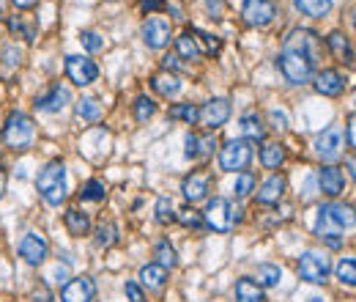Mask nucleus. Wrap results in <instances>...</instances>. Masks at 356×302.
<instances>
[{"label": "nucleus", "instance_id": "f257e3e1", "mask_svg": "<svg viewBox=\"0 0 356 302\" xmlns=\"http://www.w3.org/2000/svg\"><path fill=\"white\" fill-rule=\"evenodd\" d=\"M343 228H354V206L346 204H326L318 209V226L315 233L321 236V242H326L332 250L343 247Z\"/></svg>", "mask_w": 356, "mask_h": 302}, {"label": "nucleus", "instance_id": "f03ea898", "mask_svg": "<svg viewBox=\"0 0 356 302\" xmlns=\"http://www.w3.org/2000/svg\"><path fill=\"white\" fill-rule=\"evenodd\" d=\"M36 190L39 195L50 204V206H61L66 201V165L61 159H53L41 168L39 179H36Z\"/></svg>", "mask_w": 356, "mask_h": 302}, {"label": "nucleus", "instance_id": "7ed1b4c3", "mask_svg": "<svg viewBox=\"0 0 356 302\" xmlns=\"http://www.w3.org/2000/svg\"><path fill=\"white\" fill-rule=\"evenodd\" d=\"M33 138H36L33 118L19 113V110L8 113L6 124H3V143L11 151H28L33 146Z\"/></svg>", "mask_w": 356, "mask_h": 302}, {"label": "nucleus", "instance_id": "20e7f679", "mask_svg": "<svg viewBox=\"0 0 356 302\" xmlns=\"http://www.w3.org/2000/svg\"><path fill=\"white\" fill-rule=\"evenodd\" d=\"M277 69L283 72L288 82H296V85H304L315 77V64L290 47H283V53L277 55Z\"/></svg>", "mask_w": 356, "mask_h": 302}, {"label": "nucleus", "instance_id": "39448f33", "mask_svg": "<svg viewBox=\"0 0 356 302\" xmlns=\"http://www.w3.org/2000/svg\"><path fill=\"white\" fill-rule=\"evenodd\" d=\"M200 215H203V223L216 233H227L238 223V209H233V204L227 198H212L206 212H200Z\"/></svg>", "mask_w": 356, "mask_h": 302}, {"label": "nucleus", "instance_id": "423d86ee", "mask_svg": "<svg viewBox=\"0 0 356 302\" xmlns=\"http://www.w3.org/2000/svg\"><path fill=\"white\" fill-rule=\"evenodd\" d=\"M296 269H299L301 281L321 286V283H326V281H329L332 264H329V258H326V256H321V253H312V250H310V253H301V256H299Z\"/></svg>", "mask_w": 356, "mask_h": 302}, {"label": "nucleus", "instance_id": "0eeeda50", "mask_svg": "<svg viewBox=\"0 0 356 302\" xmlns=\"http://www.w3.org/2000/svg\"><path fill=\"white\" fill-rule=\"evenodd\" d=\"M252 159V149L247 141H227L219 149V168L227 173H241Z\"/></svg>", "mask_w": 356, "mask_h": 302}, {"label": "nucleus", "instance_id": "6e6552de", "mask_svg": "<svg viewBox=\"0 0 356 302\" xmlns=\"http://www.w3.org/2000/svg\"><path fill=\"white\" fill-rule=\"evenodd\" d=\"M285 47H290V50H296V53L307 55L312 64H318V61H321V53H324L318 33H312V30H304V28H296V30H290V33H288V39H285Z\"/></svg>", "mask_w": 356, "mask_h": 302}, {"label": "nucleus", "instance_id": "1a4fd4ad", "mask_svg": "<svg viewBox=\"0 0 356 302\" xmlns=\"http://www.w3.org/2000/svg\"><path fill=\"white\" fill-rule=\"evenodd\" d=\"M241 17L250 28H266L277 17V6L274 0H244Z\"/></svg>", "mask_w": 356, "mask_h": 302}, {"label": "nucleus", "instance_id": "9d476101", "mask_svg": "<svg viewBox=\"0 0 356 302\" xmlns=\"http://www.w3.org/2000/svg\"><path fill=\"white\" fill-rule=\"evenodd\" d=\"M170 39H173V28H170V22H167V19H162V17H151V19H145V22H142V42H145L151 50H162V47H167V44H170Z\"/></svg>", "mask_w": 356, "mask_h": 302}, {"label": "nucleus", "instance_id": "9b49d317", "mask_svg": "<svg viewBox=\"0 0 356 302\" xmlns=\"http://www.w3.org/2000/svg\"><path fill=\"white\" fill-rule=\"evenodd\" d=\"M66 77H69L74 85L85 88V85H91L99 77V66L93 61L82 58V55H69L66 58Z\"/></svg>", "mask_w": 356, "mask_h": 302}, {"label": "nucleus", "instance_id": "f8f14e48", "mask_svg": "<svg viewBox=\"0 0 356 302\" xmlns=\"http://www.w3.org/2000/svg\"><path fill=\"white\" fill-rule=\"evenodd\" d=\"M47 253H50V245L41 233H25L22 242H19V256L30 264V267H39L47 261Z\"/></svg>", "mask_w": 356, "mask_h": 302}, {"label": "nucleus", "instance_id": "ddd939ff", "mask_svg": "<svg viewBox=\"0 0 356 302\" xmlns=\"http://www.w3.org/2000/svg\"><path fill=\"white\" fill-rule=\"evenodd\" d=\"M340 149H343L340 127H329L326 132H321V135L315 138V154H318L326 165H332V162L340 157Z\"/></svg>", "mask_w": 356, "mask_h": 302}, {"label": "nucleus", "instance_id": "4468645a", "mask_svg": "<svg viewBox=\"0 0 356 302\" xmlns=\"http://www.w3.org/2000/svg\"><path fill=\"white\" fill-rule=\"evenodd\" d=\"M312 80H315L312 85H315V91L321 96H340L346 91V85H348V80L340 75V72H335V69H324V72H318Z\"/></svg>", "mask_w": 356, "mask_h": 302}, {"label": "nucleus", "instance_id": "2eb2a0df", "mask_svg": "<svg viewBox=\"0 0 356 302\" xmlns=\"http://www.w3.org/2000/svg\"><path fill=\"white\" fill-rule=\"evenodd\" d=\"M227 118H230V102H227V99H212V102H206L203 110H200V121H203L212 132L219 130Z\"/></svg>", "mask_w": 356, "mask_h": 302}, {"label": "nucleus", "instance_id": "dca6fc26", "mask_svg": "<svg viewBox=\"0 0 356 302\" xmlns=\"http://www.w3.org/2000/svg\"><path fill=\"white\" fill-rule=\"evenodd\" d=\"M93 297H96V286L91 278H74L61 292L64 302H93Z\"/></svg>", "mask_w": 356, "mask_h": 302}, {"label": "nucleus", "instance_id": "f3484780", "mask_svg": "<svg viewBox=\"0 0 356 302\" xmlns=\"http://www.w3.org/2000/svg\"><path fill=\"white\" fill-rule=\"evenodd\" d=\"M318 184H321V193L326 198H337L343 193V187H346V176L335 165H324L318 170Z\"/></svg>", "mask_w": 356, "mask_h": 302}, {"label": "nucleus", "instance_id": "a211bd4d", "mask_svg": "<svg viewBox=\"0 0 356 302\" xmlns=\"http://www.w3.org/2000/svg\"><path fill=\"white\" fill-rule=\"evenodd\" d=\"M66 102H69V91H66V88H61V85H55V88H50L47 94L36 96V110L58 113V110H64V105H66Z\"/></svg>", "mask_w": 356, "mask_h": 302}, {"label": "nucleus", "instance_id": "6ab92c4d", "mask_svg": "<svg viewBox=\"0 0 356 302\" xmlns=\"http://www.w3.org/2000/svg\"><path fill=\"white\" fill-rule=\"evenodd\" d=\"M181 193H184V198H187L189 204L203 201V198L209 195V176H203V173H192V176H187V179H184V184H181Z\"/></svg>", "mask_w": 356, "mask_h": 302}, {"label": "nucleus", "instance_id": "aec40b11", "mask_svg": "<svg viewBox=\"0 0 356 302\" xmlns=\"http://www.w3.org/2000/svg\"><path fill=\"white\" fill-rule=\"evenodd\" d=\"M285 195V179L280 173H274L272 179H266L258 190V204L263 206H272V204H280V198Z\"/></svg>", "mask_w": 356, "mask_h": 302}, {"label": "nucleus", "instance_id": "412c9836", "mask_svg": "<svg viewBox=\"0 0 356 302\" xmlns=\"http://www.w3.org/2000/svg\"><path fill=\"white\" fill-rule=\"evenodd\" d=\"M326 44H329L332 55H335L340 64H354V47H351V39H348L346 33H340V30L329 33V36H326Z\"/></svg>", "mask_w": 356, "mask_h": 302}, {"label": "nucleus", "instance_id": "4be33fe9", "mask_svg": "<svg viewBox=\"0 0 356 302\" xmlns=\"http://www.w3.org/2000/svg\"><path fill=\"white\" fill-rule=\"evenodd\" d=\"M6 25H8V30H11L17 39H22V42H28V44L36 39V30H39L30 17H8Z\"/></svg>", "mask_w": 356, "mask_h": 302}, {"label": "nucleus", "instance_id": "5701e85b", "mask_svg": "<svg viewBox=\"0 0 356 302\" xmlns=\"http://www.w3.org/2000/svg\"><path fill=\"white\" fill-rule=\"evenodd\" d=\"M151 88L159 94V96H176L181 91V80L173 75V72H162V75H153L151 77Z\"/></svg>", "mask_w": 356, "mask_h": 302}, {"label": "nucleus", "instance_id": "b1692460", "mask_svg": "<svg viewBox=\"0 0 356 302\" xmlns=\"http://www.w3.org/2000/svg\"><path fill=\"white\" fill-rule=\"evenodd\" d=\"M165 281H167V269L165 267H159V264H145L140 269V283L145 289H162L165 286Z\"/></svg>", "mask_w": 356, "mask_h": 302}, {"label": "nucleus", "instance_id": "393cba45", "mask_svg": "<svg viewBox=\"0 0 356 302\" xmlns=\"http://www.w3.org/2000/svg\"><path fill=\"white\" fill-rule=\"evenodd\" d=\"M64 223H66V231L71 236H85L91 231V217L85 212H79V209H69L64 215Z\"/></svg>", "mask_w": 356, "mask_h": 302}, {"label": "nucleus", "instance_id": "a878e982", "mask_svg": "<svg viewBox=\"0 0 356 302\" xmlns=\"http://www.w3.org/2000/svg\"><path fill=\"white\" fill-rule=\"evenodd\" d=\"M293 3L304 17H312V19H324L332 11V0H293Z\"/></svg>", "mask_w": 356, "mask_h": 302}, {"label": "nucleus", "instance_id": "bb28decb", "mask_svg": "<svg viewBox=\"0 0 356 302\" xmlns=\"http://www.w3.org/2000/svg\"><path fill=\"white\" fill-rule=\"evenodd\" d=\"M236 302H263V289L255 281L241 278L236 283Z\"/></svg>", "mask_w": 356, "mask_h": 302}, {"label": "nucleus", "instance_id": "cd10ccee", "mask_svg": "<svg viewBox=\"0 0 356 302\" xmlns=\"http://www.w3.org/2000/svg\"><path fill=\"white\" fill-rule=\"evenodd\" d=\"M241 135L247 141H252V143H261L266 138V127H263V121L258 116H244L241 118Z\"/></svg>", "mask_w": 356, "mask_h": 302}, {"label": "nucleus", "instance_id": "c85d7f7f", "mask_svg": "<svg viewBox=\"0 0 356 302\" xmlns=\"http://www.w3.org/2000/svg\"><path fill=\"white\" fill-rule=\"evenodd\" d=\"M184 146H187L184 154H187L189 159H195V157H200V154H212L216 143H214V138H206V141H203V138H198V135H187V138H184Z\"/></svg>", "mask_w": 356, "mask_h": 302}, {"label": "nucleus", "instance_id": "c756f323", "mask_svg": "<svg viewBox=\"0 0 356 302\" xmlns=\"http://www.w3.org/2000/svg\"><path fill=\"white\" fill-rule=\"evenodd\" d=\"M153 258H156V264H159V267H165V269H173V267L178 264L176 250L170 247V242H167V239H159V242L153 245Z\"/></svg>", "mask_w": 356, "mask_h": 302}, {"label": "nucleus", "instance_id": "7c9ffc66", "mask_svg": "<svg viewBox=\"0 0 356 302\" xmlns=\"http://www.w3.org/2000/svg\"><path fill=\"white\" fill-rule=\"evenodd\" d=\"M283 162H285V149L280 143H266V146L261 149V165H263V168L274 170V168H280Z\"/></svg>", "mask_w": 356, "mask_h": 302}, {"label": "nucleus", "instance_id": "2f4dec72", "mask_svg": "<svg viewBox=\"0 0 356 302\" xmlns=\"http://www.w3.org/2000/svg\"><path fill=\"white\" fill-rule=\"evenodd\" d=\"M255 281H258V286L263 289H272V286H277L280 281H283V269L280 267H274V264H261L258 267V275H255Z\"/></svg>", "mask_w": 356, "mask_h": 302}, {"label": "nucleus", "instance_id": "473e14b6", "mask_svg": "<svg viewBox=\"0 0 356 302\" xmlns=\"http://www.w3.org/2000/svg\"><path fill=\"white\" fill-rule=\"evenodd\" d=\"M192 39H195V44H198V50H200V55L206 53V55H216L219 53V39L216 36H212V33H206V30H192Z\"/></svg>", "mask_w": 356, "mask_h": 302}, {"label": "nucleus", "instance_id": "72a5a7b5", "mask_svg": "<svg viewBox=\"0 0 356 302\" xmlns=\"http://www.w3.org/2000/svg\"><path fill=\"white\" fill-rule=\"evenodd\" d=\"M176 53H178L181 58H187V61H198V58H200V50H198V44H195L192 33H181V36L176 39Z\"/></svg>", "mask_w": 356, "mask_h": 302}, {"label": "nucleus", "instance_id": "f704fd0d", "mask_svg": "<svg viewBox=\"0 0 356 302\" xmlns=\"http://www.w3.org/2000/svg\"><path fill=\"white\" fill-rule=\"evenodd\" d=\"M104 198H107V187H104L99 179L85 181L82 190H79V201H93V204H99V201H104Z\"/></svg>", "mask_w": 356, "mask_h": 302}, {"label": "nucleus", "instance_id": "c9c22d12", "mask_svg": "<svg viewBox=\"0 0 356 302\" xmlns=\"http://www.w3.org/2000/svg\"><path fill=\"white\" fill-rule=\"evenodd\" d=\"M74 110H77V118H82V121H99L102 118V105L96 99H79Z\"/></svg>", "mask_w": 356, "mask_h": 302}, {"label": "nucleus", "instance_id": "e433bc0d", "mask_svg": "<svg viewBox=\"0 0 356 302\" xmlns=\"http://www.w3.org/2000/svg\"><path fill=\"white\" fill-rule=\"evenodd\" d=\"M153 113H156V102L151 99V96H138L135 99V118L140 121V124H145L148 118H153Z\"/></svg>", "mask_w": 356, "mask_h": 302}, {"label": "nucleus", "instance_id": "4c0bfd02", "mask_svg": "<svg viewBox=\"0 0 356 302\" xmlns=\"http://www.w3.org/2000/svg\"><path fill=\"white\" fill-rule=\"evenodd\" d=\"M115 242H118V228L113 226V223L96 226V245L99 247H113Z\"/></svg>", "mask_w": 356, "mask_h": 302}, {"label": "nucleus", "instance_id": "58836bf2", "mask_svg": "<svg viewBox=\"0 0 356 302\" xmlns=\"http://www.w3.org/2000/svg\"><path fill=\"white\" fill-rule=\"evenodd\" d=\"M170 118H176V121H187L189 127L200 118V110L195 107V105H176L173 110H170Z\"/></svg>", "mask_w": 356, "mask_h": 302}, {"label": "nucleus", "instance_id": "ea45409f", "mask_svg": "<svg viewBox=\"0 0 356 302\" xmlns=\"http://www.w3.org/2000/svg\"><path fill=\"white\" fill-rule=\"evenodd\" d=\"M153 215H156V220H159L162 226L176 223V209H173V201H170V198H159V201H156V206H153Z\"/></svg>", "mask_w": 356, "mask_h": 302}, {"label": "nucleus", "instance_id": "a19ab883", "mask_svg": "<svg viewBox=\"0 0 356 302\" xmlns=\"http://www.w3.org/2000/svg\"><path fill=\"white\" fill-rule=\"evenodd\" d=\"M176 220H178L181 226H187V228H200V226H203V215H200L195 206H187V209H181V212L176 215Z\"/></svg>", "mask_w": 356, "mask_h": 302}, {"label": "nucleus", "instance_id": "79ce46f5", "mask_svg": "<svg viewBox=\"0 0 356 302\" xmlns=\"http://www.w3.org/2000/svg\"><path fill=\"white\" fill-rule=\"evenodd\" d=\"M337 278L346 283V286H356V261L354 258H343L337 264Z\"/></svg>", "mask_w": 356, "mask_h": 302}, {"label": "nucleus", "instance_id": "37998d69", "mask_svg": "<svg viewBox=\"0 0 356 302\" xmlns=\"http://www.w3.org/2000/svg\"><path fill=\"white\" fill-rule=\"evenodd\" d=\"M79 42H82V47H85L88 53H99V50H104V39H102L96 30H82V33H79Z\"/></svg>", "mask_w": 356, "mask_h": 302}, {"label": "nucleus", "instance_id": "c03bdc74", "mask_svg": "<svg viewBox=\"0 0 356 302\" xmlns=\"http://www.w3.org/2000/svg\"><path fill=\"white\" fill-rule=\"evenodd\" d=\"M252 190H255V176L250 170H241L238 179H236V195L238 198H247Z\"/></svg>", "mask_w": 356, "mask_h": 302}, {"label": "nucleus", "instance_id": "a18cd8bd", "mask_svg": "<svg viewBox=\"0 0 356 302\" xmlns=\"http://www.w3.org/2000/svg\"><path fill=\"white\" fill-rule=\"evenodd\" d=\"M127 297H129V302H145V294H142V289L135 281L127 283Z\"/></svg>", "mask_w": 356, "mask_h": 302}, {"label": "nucleus", "instance_id": "49530a36", "mask_svg": "<svg viewBox=\"0 0 356 302\" xmlns=\"http://www.w3.org/2000/svg\"><path fill=\"white\" fill-rule=\"evenodd\" d=\"M269 118H272V124H274V130H277V132L288 130V116H285V113H280V110H272V113H269Z\"/></svg>", "mask_w": 356, "mask_h": 302}, {"label": "nucleus", "instance_id": "de8ad7c7", "mask_svg": "<svg viewBox=\"0 0 356 302\" xmlns=\"http://www.w3.org/2000/svg\"><path fill=\"white\" fill-rule=\"evenodd\" d=\"M3 58H6V64L8 66H19V50H14V47H3Z\"/></svg>", "mask_w": 356, "mask_h": 302}, {"label": "nucleus", "instance_id": "09e8293b", "mask_svg": "<svg viewBox=\"0 0 356 302\" xmlns=\"http://www.w3.org/2000/svg\"><path fill=\"white\" fill-rule=\"evenodd\" d=\"M222 8H225L222 0H206V11L212 14V19H219V17H222Z\"/></svg>", "mask_w": 356, "mask_h": 302}, {"label": "nucleus", "instance_id": "8fccbe9b", "mask_svg": "<svg viewBox=\"0 0 356 302\" xmlns=\"http://www.w3.org/2000/svg\"><path fill=\"white\" fill-rule=\"evenodd\" d=\"M346 138H348V149L356 146V138H354V116H348V124H346Z\"/></svg>", "mask_w": 356, "mask_h": 302}, {"label": "nucleus", "instance_id": "3c124183", "mask_svg": "<svg viewBox=\"0 0 356 302\" xmlns=\"http://www.w3.org/2000/svg\"><path fill=\"white\" fill-rule=\"evenodd\" d=\"M142 11H156V8H165V0H140Z\"/></svg>", "mask_w": 356, "mask_h": 302}, {"label": "nucleus", "instance_id": "603ef678", "mask_svg": "<svg viewBox=\"0 0 356 302\" xmlns=\"http://www.w3.org/2000/svg\"><path fill=\"white\" fill-rule=\"evenodd\" d=\"M162 69H165V72L178 69V58H176V55H165V58H162Z\"/></svg>", "mask_w": 356, "mask_h": 302}, {"label": "nucleus", "instance_id": "864d4df0", "mask_svg": "<svg viewBox=\"0 0 356 302\" xmlns=\"http://www.w3.org/2000/svg\"><path fill=\"white\" fill-rule=\"evenodd\" d=\"M11 6H14V8H22V11H28V8L39 6V0H11Z\"/></svg>", "mask_w": 356, "mask_h": 302}, {"label": "nucleus", "instance_id": "5fc2aeb1", "mask_svg": "<svg viewBox=\"0 0 356 302\" xmlns=\"http://www.w3.org/2000/svg\"><path fill=\"white\" fill-rule=\"evenodd\" d=\"M3 193H6V170L0 168V195H3Z\"/></svg>", "mask_w": 356, "mask_h": 302}, {"label": "nucleus", "instance_id": "6e6d98bb", "mask_svg": "<svg viewBox=\"0 0 356 302\" xmlns=\"http://www.w3.org/2000/svg\"><path fill=\"white\" fill-rule=\"evenodd\" d=\"M312 302H324V300H312Z\"/></svg>", "mask_w": 356, "mask_h": 302}]
</instances>
